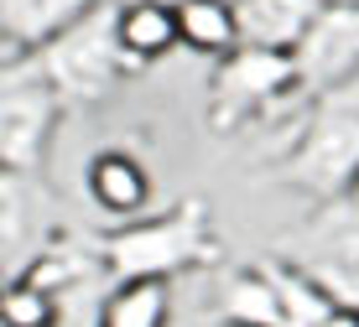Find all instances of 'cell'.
I'll return each mask as SVG.
<instances>
[{
	"label": "cell",
	"mask_w": 359,
	"mask_h": 327,
	"mask_svg": "<svg viewBox=\"0 0 359 327\" xmlns=\"http://www.w3.org/2000/svg\"><path fill=\"white\" fill-rule=\"evenodd\" d=\"M292 104H307L292 53L234 47L229 57L214 62V78H208V130L214 135H234L255 120H276Z\"/></svg>",
	"instance_id": "obj_3"
},
{
	"label": "cell",
	"mask_w": 359,
	"mask_h": 327,
	"mask_svg": "<svg viewBox=\"0 0 359 327\" xmlns=\"http://www.w3.org/2000/svg\"><path fill=\"white\" fill-rule=\"evenodd\" d=\"M99 244V260H104L109 286H126V281H172V275H188V270H208L219 265L224 255V239H219L214 218H208L203 197H182L156 218H135L109 229Z\"/></svg>",
	"instance_id": "obj_1"
},
{
	"label": "cell",
	"mask_w": 359,
	"mask_h": 327,
	"mask_svg": "<svg viewBox=\"0 0 359 327\" xmlns=\"http://www.w3.org/2000/svg\"><path fill=\"white\" fill-rule=\"evenodd\" d=\"M177 42L188 53L219 62L240 47V16L234 0H177Z\"/></svg>",
	"instance_id": "obj_13"
},
{
	"label": "cell",
	"mask_w": 359,
	"mask_h": 327,
	"mask_svg": "<svg viewBox=\"0 0 359 327\" xmlns=\"http://www.w3.org/2000/svg\"><path fill=\"white\" fill-rule=\"evenodd\" d=\"M63 120V99L42 78L32 53H11L0 62V167L36 172Z\"/></svg>",
	"instance_id": "obj_4"
},
{
	"label": "cell",
	"mask_w": 359,
	"mask_h": 327,
	"mask_svg": "<svg viewBox=\"0 0 359 327\" xmlns=\"http://www.w3.org/2000/svg\"><path fill=\"white\" fill-rule=\"evenodd\" d=\"M36 68L57 89L63 109H89L104 104L120 83L130 78L126 57L115 42V0H99L94 11H83L68 32H57L47 47H36Z\"/></svg>",
	"instance_id": "obj_2"
},
{
	"label": "cell",
	"mask_w": 359,
	"mask_h": 327,
	"mask_svg": "<svg viewBox=\"0 0 359 327\" xmlns=\"http://www.w3.org/2000/svg\"><path fill=\"white\" fill-rule=\"evenodd\" d=\"M42 234H47V213H42V193H36V172L0 167V255L32 249Z\"/></svg>",
	"instance_id": "obj_12"
},
{
	"label": "cell",
	"mask_w": 359,
	"mask_h": 327,
	"mask_svg": "<svg viewBox=\"0 0 359 327\" xmlns=\"http://www.w3.org/2000/svg\"><path fill=\"white\" fill-rule=\"evenodd\" d=\"M292 62L307 99L359 78V0H323L313 27L292 47Z\"/></svg>",
	"instance_id": "obj_5"
},
{
	"label": "cell",
	"mask_w": 359,
	"mask_h": 327,
	"mask_svg": "<svg viewBox=\"0 0 359 327\" xmlns=\"http://www.w3.org/2000/svg\"><path fill=\"white\" fill-rule=\"evenodd\" d=\"M323 0H234L240 16V47H266V53H292Z\"/></svg>",
	"instance_id": "obj_10"
},
{
	"label": "cell",
	"mask_w": 359,
	"mask_h": 327,
	"mask_svg": "<svg viewBox=\"0 0 359 327\" xmlns=\"http://www.w3.org/2000/svg\"><path fill=\"white\" fill-rule=\"evenodd\" d=\"M281 255L297 260V265H307V270L359 275V203H349V197L313 203V213L302 218V229L281 239Z\"/></svg>",
	"instance_id": "obj_6"
},
{
	"label": "cell",
	"mask_w": 359,
	"mask_h": 327,
	"mask_svg": "<svg viewBox=\"0 0 359 327\" xmlns=\"http://www.w3.org/2000/svg\"><path fill=\"white\" fill-rule=\"evenodd\" d=\"M344 197H349V203H359V172H354V182H349V193H344Z\"/></svg>",
	"instance_id": "obj_18"
},
{
	"label": "cell",
	"mask_w": 359,
	"mask_h": 327,
	"mask_svg": "<svg viewBox=\"0 0 359 327\" xmlns=\"http://www.w3.org/2000/svg\"><path fill=\"white\" fill-rule=\"evenodd\" d=\"M63 322V296L32 281L27 270L0 286V327H57Z\"/></svg>",
	"instance_id": "obj_15"
},
{
	"label": "cell",
	"mask_w": 359,
	"mask_h": 327,
	"mask_svg": "<svg viewBox=\"0 0 359 327\" xmlns=\"http://www.w3.org/2000/svg\"><path fill=\"white\" fill-rule=\"evenodd\" d=\"M313 275L333 291V301H344V307L359 312V275H339V270H313Z\"/></svg>",
	"instance_id": "obj_16"
},
{
	"label": "cell",
	"mask_w": 359,
	"mask_h": 327,
	"mask_svg": "<svg viewBox=\"0 0 359 327\" xmlns=\"http://www.w3.org/2000/svg\"><path fill=\"white\" fill-rule=\"evenodd\" d=\"M167 312H172L167 281H126L109 286L94 327H167Z\"/></svg>",
	"instance_id": "obj_14"
},
{
	"label": "cell",
	"mask_w": 359,
	"mask_h": 327,
	"mask_svg": "<svg viewBox=\"0 0 359 327\" xmlns=\"http://www.w3.org/2000/svg\"><path fill=\"white\" fill-rule=\"evenodd\" d=\"M83 182H89L94 203L104 208L109 218H120V223L146 218V208H151V172H146V161L135 156V151H120V146L94 151Z\"/></svg>",
	"instance_id": "obj_9"
},
{
	"label": "cell",
	"mask_w": 359,
	"mask_h": 327,
	"mask_svg": "<svg viewBox=\"0 0 359 327\" xmlns=\"http://www.w3.org/2000/svg\"><path fill=\"white\" fill-rule=\"evenodd\" d=\"M313 327H359V312H354V307H344V301H333V307H328Z\"/></svg>",
	"instance_id": "obj_17"
},
{
	"label": "cell",
	"mask_w": 359,
	"mask_h": 327,
	"mask_svg": "<svg viewBox=\"0 0 359 327\" xmlns=\"http://www.w3.org/2000/svg\"><path fill=\"white\" fill-rule=\"evenodd\" d=\"M172 6H177V0H172Z\"/></svg>",
	"instance_id": "obj_19"
},
{
	"label": "cell",
	"mask_w": 359,
	"mask_h": 327,
	"mask_svg": "<svg viewBox=\"0 0 359 327\" xmlns=\"http://www.w3.org/2000/svg\"><path fill=\"white\" fill-rule=\"evenodd\" d=\"M115 42L126 57L130 78L146 73L151 62L177 53V6L172 0H115Z\"/></svg>",
	"instance_id": "obj_8"
},
{
	"label": "cell",
	"mask_w": 359,
	"mask_h": 327,
	"mask_svg": "<svg viewBox=\"0 0 359 327\" xmlns=\"http://www.w3.org/2000/svg\"><path fill=\"white\" fill-rule=\"evenodd\" d=\"M94 6L99 0H0V42L11 53H36Z\"/></svg>",
	"instance_id": "obj_11"
},
{
	"label": "cell",
	"mask_w": 359,
	"mask_h": 327,
	"mask_svg": "<svg viewBox=\"0 0 359 327\" xmlns=\"http://www.w3.org/2000/svg\"><path fill=\"white\" fill-rule=\"evenodd\" d=\"M208 322L214 327H292L281 281H276V255L261 260V265L229 270L219 281L214 301H208Z\"/></svg>",
	"instance_id": "obj_7"
}]
</instances>
